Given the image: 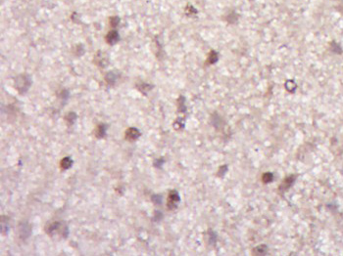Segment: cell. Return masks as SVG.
I'll use <instances>...</instances> for the list:
<instances>
[{"label":"cell","instance_id":"obj_7","mask_svg":"<svg viewBox=\"0 0 343 256\" xmlns=\"http://www.w3.org/2000/svg\"><path fill=\"white\" fill-rule=\"evenodd\" d=\"M106 130H107V125L104 123H100L96 127L94 134L98 139H102V138H104L106 135Z\"/></svg>","mask_w":343,"mask_h":256},{"label":"cell","instance_id":"obj_18","mask_svg":"<svg viewBox=\"0 0 343 256\" xmlns=\"http://www.w3.org/2000/svg\"><path fill=\"white\" fill-rule=\"evenodd\" d=\"M68 97H69V92L67 90H63L61 92V98H63L64 100H66Z\"/></svg>","mask_w":343,"mask_h":256},{"label":"cell","instance_id":"obj_3","mask_svg":"<svg viewBox=\"0 0 343 256\" xmlns=\"http://www.w3.org/2000/svg\"><path fill=\"white\" fill-rule=\"evenodd\" d=\"M18 232H19V235L21 239H27L29 237H30V235H32V228H30V225L27 222L21 223L19 225Z\"/></svg>","mask_w":343,"mask_h":256},{"label":"cell","instance_id":"obj_13","mask_svg":"<svg viewBox=\"0 0 343 256\" xmlns=\"http://www.w3.org/2000/svg\"><path fill=\"white\" fill-rule=\"evenodd\" d=\"M77 114H75V112L71 111V112H69V114H67V115H66L65 119H66V121H67V123L70 124V125H72V124H74V123H75V121L77 120Z\"/></svg>","mask_w":343,"mask_h":256},{"label":"cell","instance_id":"obj_9","mask_svg":"<svg viewBox=\"0 0 343 256\" xmlns=\"http://www.w3.org/2000/svg\"><path fill=\"white\" fill-rule=\"evenodd\" d=\"M95 62H96V64L99 66H102V68H104L105 66H107L108 60H107V58L105 57V56L102 55L101 51H98L96 56H95Z\"/></svg>","mask_w":343,"mask_h":256},{"label":"cell","instance_id":"obj_19","mask_svg":"<svg viewBox=\"0 0 343 256\" xmlns=\"http://www.w3.org/2000/svg\"><path fill=\"white\" fill-rule=\"evenodd\" d=\"M152 201L155 202V203H157V204H160V202H161V198L159 197V196H154L152 197Z\"/></svg>","mask_w":343,"mask_h":256},{"label":"cell","instance_id":"obj_17","mask_svg":"<svg viewBox=\"0 0 343 256\" xmlns=\"http://www.w3.org/2000/svg\"><path fill=\"white\" fill-rule=\"evenodd\" d=\"M76 54L77 55V56H81L82 54L85 53V48L82 47L81 45H77V46H76Z\"/></svg>","mask_w":343,"mask_h":256},{"label":"cell","instance_id":"obj_2","mask_svg":"<svg viewBox=\"0 0 343 256\" xmlns=\"http://www.w3.org/2000/svg\"><path fill=\"white\" fill-rule=\"evenodd\" d=\"M30 85H32V79L27 74H19L14 79L15 88L21 95L27 93Z\"/></svg>","mask_w":343,"mask_h":256},{"label":"cell","instance_id":"obj_10","mask_svg":"<svg viewBox=\"0 0 343 256\" xmlns=\"http://www.w3.org/2000/svg\"><path fill=\"white\" fill-rule=\"evenodd\" d=\"M118 78V74L116 71H109V73L105 75V81L109 85H114L115 82L117 81Z\"/></svg>","mask_w":343,"mask_h":256},{"label":"cell","instance_id":"obj_16","mask_svg":"<svg viewBox=\"0 0 343 256\" xmlns=\"http://www.w3.org/2000/svg\"><path fill=\"white\" fill-rule=\"evenodd\" d=\"M218 61V54L215 51H212L209 55V58H208V63L209 64H215Z\"/></svg>","mask_w":343,"mask_h":256},{"label":"cell","instance_id":"obj_11","mask_svg":"<svg viewBox=\"0 0 343 256\" xmlns=\"http://www.w3.org/2000/svg\"><path fill=\"white\" fill-rule=\"evenodd\" d=\"M73 164H74V161H73L72 158L70 156H66L61 160L60 167H61V169L67 170V169H69V168H71Z\"/></svg>","mask_w":343,"mask_h":256},{"label":"cell","instance_id":"obj_4","mask_svg":"<svg viewBox=\"0 0 343 256\" xmlns=\"http://www.w3.org/2000/svg\"><path fill=\"white\" fill-rule=\"evenodd\" d=\"M141 135V133L138 129L134 127H131V128H128L124 132V139L127 141H129V142H132V141H136L137 140L138 138Z\"/></svg>","mask_w":343,"mask_h":256},{"label":"cell","instance_id":"obj_12","mask_svg":"<svg viewBox=\"0 0 343 256\" xmlns=\"http://www.w3.org/2000/svg\"><path fill=\"white\" fill-rule=\"evenodd\" d=\"M153 88V85H150V84H147V83H140L137 85V89L143 93L144 95L147 93L148 91H150Z\"/></svg>","mask_w":343,"mask_h":256},{"label":"cell","instance_id":"obj_1","mask_svg":"<svg viewBox=\"0 0 343 256\" xmlns=\"http://www.w3.org/2000/svg\"><path fill=\"white\" fill-rule=\"evenodd\" d=\"M46 233L50 237L59 235L61 238H67V235H69V229L65 222H53L46 227Z\"/></svg>","mask_w":343,"mask_h":256},{"label":"cell","instance_id":"obj_8","mask_svg":"<svg viewBox=\"0 0 343 256\" xmlns=\"http://www.w3.org/2000/svg\"><path fill=\"white\" fill-rule=\"evenodd\" d=\"M0 226H1V234L3 235H7L9 233V229H10L8 217L1 216V224H0Z\"/></svg>","mask_w":343,"mask_h":256},{"label":"cell","instance_id":"obj_15","mask_svg":"<svg viewBox=\"0 0 343 256\" xmlns=\"http://www.w3.org/2000/svg\"><path fill=\"white\" fill-rule=\"evenodd\" d=\"M185 14L187 15V16H194V15L197 14V10L193 6L188 5V6L185 8Z\"/></svg>","mask_w":343,"mask_h":256},{"label":"cell","instance_id":"obj_6","mask_svg":"<svg viewBox=\"0 0 343 256\" xmlns=\"http://www.w3.org/2000/svg\"><path fill=\"white\" fill-rule=\"evenodd\" d=\"M179 201V194L173 191L171 192L170 194H169V198H168V207L170 209H173L176 206V204Z\"/></svg>","mask_w":343,"mask_h":256},{"label":"cell","instance_id":"obj_14","mask_svg":"<svg viewBox=\"0 0 343 256\" xmlns=\"http://www.w3.org/2000/svg\"><path fill=\"white\" fill-rule=\"evenodd\" d=\"M120 22H121V19L118 16H113L109 18V23H110V25L112 28H116L117 25L120 24Z\"/></svg>","mask_w":343,"mask_h":256},{"label":"cell","instance_id":"obj_5","mask_svg":"<svg viewBox=\"0 0 343 256\" xmlns=\"http://www.w3.org/2000/svg\"><path fill=\"white\" fill-rule=\"evenodd\" d=\"M119 40H120V34L115 29L110 30L106 35V42L109 45H115L119 42Z\"/></svg>","mask_w":343,"mask_h":256}]
</instances>
